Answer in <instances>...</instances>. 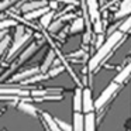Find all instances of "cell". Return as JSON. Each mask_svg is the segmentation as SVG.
Wrapping results in <instances>:
<instances>
[{
    "label": "cell",
    "mask_w": 131,
    "mask_h": 131,
    "mask_svg": "<svg viewBox=\"0 0 131 131\" xmlns=\"http://www.w3.org/2000/svg\"><path fill=\"white\" fill-rule=\"evenodd\" d=\"M30 38H31V34H28V32H26V34H24L23 37H20V38H16V40L13 41L12 47H10V51H9V54H7V59H10L12 57H14L16 52L20 51V49L23 48V45H26V44L30 41Z\"/></svg>",
    "instance_id": "3957f363"
},
{
    "label": "cell",
    "mask_w": 131,
    "mask_h": 131,
    "mask_svg": "<svg viewBox=\"0 0 131 131\" xmlns=\"http://www.w3.org/2000/svg\"><path fill=\"white\" fill-rule=\"evenodd\" d=\"M85 24H86V21H85V18H82V17H76L73 20V23H72V26H71V32L72 34H76V32H79V31H82L83 28H85Z\"/></svg>",
    "instance_id": "e0dca14e"
},
{
    "label": "cell",
    "mask_w": 131,
    "mask_h": 131,
    "mask_svg": "<svg viewBox=\"0 0 131 131\" xmlns=\"http://www.w3.org/2000/svg\"><path fill=\"white\" fill-rule=\"evenodd\" d=\"M73 131H85V116L82 113H73Z\"/></svg>",
    "instance_id": "9a60e30c"
},
{
    "label": "cell",
    "mask_w": 131,
    "mask_h": 131,
    "mask_svg": "<svg viewBox=\"0 0 131 131\" xmlns=\"http://www.w3.org/2000/svg\"><path fill=\"white\" fill-rule=\"evenodd\" d=\"M131 14V0H123L121 4H120V9L118 12L114 14L116 18H123L125 16H130Z\"/></svg>",
    "instance_id": "9c48e42d"
},
{
    "label": "cell",
    "mask_w": 131,
    "mask_h": 131,
    "mask_svg": "<svg viewBox=\"0 0 131 131\" xmlns=\"http://www.w3.org/2000/svg\"><path fill=\"white\" fill-rule=\"evenodd\" d=\"M55 120H57L58 125H59V127L62 128V131H73V125L68 124V123L62 121V120H59V118H55Z\"/></svg>",
    "instance_id": "cb8c5ba5"
},
{
    "label": "cell",
    "mask_w": 131,
    "mask_h": 131,
    "mask_svg": "<svg viewBox=\"0 0 131 131\" xmlns=\"http://www.w3.org/2000/svg\"><path fill=\"white\" fill-rule=\"evenodd\" d=\"M121 38H123V32L121 31H114L108 35V38L106 40V42L97 49V52L93 55V58L90 59L89 62V71H94L103 61L107 58V55L113 51V48L117 45L118 42H121Z\"/></svg>",
    "instance_id": "6da1fadb"
},
{
    "label": "cell",
    "mask_w": 131,
    "mask_h": 131,
    "mask_svg": "<svg viewBox=\"0 0 131 131\" xmlns=\"http://www.w3.org/2000/svg\"><path fill=\"white\" fill-rule=\"evenodd\" d=\"M54 59H55V54H54V51H49V52H48V55H47V58L44 59V63L40 66V69H41V72H42V73L48 72V69L51 68V65L54 63Z\"/></svg>",
    "instance_id": "ac0fdd59"
},
{
    "label": "cell",
    "mask_w": 131,
    "mask_h": 131,
    "mask_svg": "<svg viewBox=\"0 0 131 131\" xmlns=\"http://www.w3.org/2000/svg\"><path fill=\"white\" fill-rule=\"evenodd\" d=\"M96 108V102H93V94L89 88L83 89V111L86 114L93 113V110Z\"/></svg>",
    "instance_id": "277c9868"
},
{
    "label": "cell",
    "mask_w": 131,
    "mask_h": 131,
    "mask_svg": "<svg viewBox=\"0 0 131 131\" xmlns=\"http://www.w3.org/2000/svg\"><path fill=\"white\" fill-rule=\"evenodd\" d=\"M82 55H85V52L80 49V51H76V52H73V54H71V57H82Z\"/></svg>",
    "instance_id": "1f68e13d"
},
{
    "label": "cell",
    "mask_w": 131,
    "mask_h": 131,
    "mask_svg": "<svg viewBox=\"0 0 131 131\" xmlns=\"http://www.w3.org/2000/svg\"><path fill=\"white\" fill-rule=\"evenodd\" d=\"M118 88H120V85L113 80V82H111L110 85H108L107 88H106L102 92V94H100V96L96 99V108H102L103 106H104L106 103H107L108 100L113 97V94L116 93L117 90H118Z\"/></svg>",
    "instance_id": "7a4b0ae2"
},
{
    "label": "cell",
    "mask_w": 131,
    "mask_h": 131,
    "mask_svg": "<svg viewBox=\"0 0 131 131\" xmlns=\"http://www.w3.org/2000/svg\"><path fill=\"white\" fill-rule=\"evenodd\" d=\"M85 131H96V116L89 113L85 116Z\"/></svg>",
    "instance_id": "2e32d148"
},
{
    "label": "cell",
    "mask_w": 131,
    "mask_h": 131,
    "mask_svg": "<svg viewBox=\"0 0 131 131\" xmlns=\"http://www.w3.org/2000/svg\"><path fill=\"white\" fill-rule=\"evenodd\" d=\"M73 110L75 113H80L83 110V90L76 89L73 96Z\"/></svg>",
    "instance_id": "7c38bea8"
},
{
    "label": "cell",
    "mask_w": 131,
    "mask_h": 131,
    "mask_svg": "<svg viewBox=\"0 0 131 131\" xmlns=\"http://www.w3.org/2000/svg\"><path fill=\"white\" fill-rule=\"evenodd\" d=\"M42 118L45 120V123H47V125H48L49 131H62V128L58 125L57 120H55L51 114H48V113H45V111H44V113H42Z\"/></svg>",
    "instance_id": "5bb4252c"
},
{
    "label": "cell",
    "mask_w": 131,
    "mask_h": 131,
    "mask_svg": "<svg viewBox=\"0 0 131 131\" xmlns=\"http://www.w3.org/2000/svg\"><path fill=\"white\" fill-rule=\"evenodd\" d=\"M62 23H63V18H59V20H57L54 24H51V27H49V32H57V31H59V28L62 27Z\"/></svg>",
    "instance_id": "603a6c76"
},
{
    "label": "cell",
    "mask_w": 131,
    "mask_h": 131,
    "mask_svg": "<svg viewBox=\"0 0 131 131\" xmlns=\"http://www.w3.org/2000/svg\"><path fill=\"white\" fill-rule=\"evenodd\" d=\"M30 100H31V97H30V99H23L17 104V107H18V110L23 111V113L30 114V116H35V114H37V108L30 103Z\"/></svg>",
    "instance_id": "52a82bcc"
},
{
    "label": "cell",
    "mask_w": 131,
    "mask_h": 131,
    "mask_svg": "<svg viewBox=\"0 0 131 131\" xmlns=\"http://www.w3.org/2000/svg\"><path fill=\"white\" fill-rule=\"evenodd\" d=\"M26 34V28H24L23 26H18L17 28H16V34H14V40L16 38H20V37H23V35Z\"/></svg>",
    "instance_id": "83f0119b"
},
{
    "label": "cell",
    "mask_w": 131,
    "mask_h": 131,
    "mask_svg": "<svg viewBox=\"0 0 131 131\" xmlns=\"http://www.w3.org/2000/svg\"><path fill=\"white\" fill-rule=\"evenodd\" d=\"M63 69H65L63 66H58V68H54L52 71H49V72H48V76H49V78H55V76H58L59 73H62V72H63Z\"/></svg>",
    "instance_id": "484cf974"
},
{
    "label": "cell",
    "mask_w": 131,
    "mask_h": 131,
    "mask_svg": "<svg viewBox=\"0 0 131 131\" xmlns=\"http://www.w3.org/2000/svg\"><path fill=\"white\" fill-rule=\"evenodd\" d=\"M89 41H90V31H88L85 35H83V42H85V44H89Z\"/></svg>",
    "instance_id": "4dcf8cb0"
},
{
    "label": "cell",
    "mask_w": 131,
    "mask_h": 131,
    "mask_svg": "<svg viewBox=\"0 0 131 131\" xmlns=\"http://www.w3.org/2000/svg\"><path fill=\"white\" fill-rule=\"evenodd\" d=\"M17 2H18V0H3V2H2V4H0V9H2V10H6L9 6L17 3Z\"/></svg>",
    "instance_id": "4316f807"
},
{
    "label": "cell",
    "mask_w": 131,
    "mask_h": 131,
    "mask_svg": "<svg viewBox=\"0 0 131 131\" xmlns=\"http://www.w3.org/2000/svg\"><path fill=\"white\" fill-rule=\"evenodd\" d=\"M102 30H103L102 20H97V21H94V31H96L97 34H102Z\"/></svg>",
    "instance_id": "f546056e"
},
{
    "label": "cell",
    "mask_w": 131,
    "mask_h": 131,
    "mask_svg": "<svg viewBox=\"0 0 131 131\" xmlns=\"http://www.w3.org/2000/svg\"><path fill=\"white\" fill-rule=\"evenodd\" d=\"M86 2V7H88L89 16L93 21L100 20L99 17V6H97V0H85Z\"/></svg>",
    "instance_id": "ba28073f"
},
{
    "label": "cell",
    "mask_w": 131,
    "mask_h": 131,
    "mask_svg": "<svg viewBox=\"0 0 131 131\" xmlns=\"http://www.w3.org/2000/svg\"><path fill=\"white\" fill-rule=\"evenodd\" d=\"M2 94H14V96H23V99L24 97H27V96H30L31 94V92H28V90H23V89H18V88H2Z\"/></svg>",
    "instance_id": "4fadbf2b"
},
{
    "label": "cell",
    "mask_w": 131,
    "mask_h": 131,
    "mask_svg": "<svg viewBox=\"0 0 131 131\" xmlns=\"http://www.w3.org/2000/svg\"><path fill=\"white\" fill-rule=\"evenodd\" d=\"M52 18H54V10H49L47 14H44L42 17L40 18L41 27H44V28H49V27H51V23H52Z\"/></svg>",
    "instance_id": "d6986e66"
},
{
    "label": "cell",
    "mask_w": 131,
    "mask_h": 131,
    "mask_svg": "<svg viewBox=\"0 0 131 131\" xmlns=\"http://www.w3.org/2000/svg\"><path fill=\"white\" fill-rule=\"evenodd\" d=\"M38 72H41L40 68H30V69H27V71H24V72H20V73L14 75V76L12 78V80L13 82H20V80H26V79L28 80V78L31 79V78L35 76Z\"/></svg>",
    "instance_id": "8992f818"
},
{
    "label": "cell",
    "mask_w": 131,
    "mask_h": 131,
    "mask_svg": "<svg viewBox=\"0 0 131 131\" xmlns=\"http://www.w3.org/2000/svg\"><path fill=\"white\" fill-rule=\"evenodd\" d=\"M130 75H131V61L128 62V65H125L124 68L118 72V75L114 78V82L118 83V85H121V83H124L125 80L128 79V76H130Z\"/></svg>",
    "instance_id": "8fae6325"
},
{
    "label": "cell",
    "mask_w": 131,
    "mask_h": 131,
    "mask_svg": "<svg viewBox=\"0 0 131 131\" xmlns=\"http://www.w3.org/2000/svg\"><path fill=\"white\" fill-rule=\"evenodd\" d=\"M130 28H131V14L128 16V17L121 23V26H120V30H118V31H121L123 34H124V32L130 31Z\"/></svg>",
    "instance_id": "7402d4cb"
},
{
    "label": "cell",
    "mask_w": 131,
    "mask_h": 131,
    "mask_svg": "<svg viewBox=\"0 0 131 131\" xmlns=\"http://www.w3.org/2000/svg\"><path fill=\"white\" fill-rule=\"evenodd\" d=\"M3 131H6V130H3Z\"/></svg>",
    "instance_id": "e575fe53"
},
{
    "label": "cell",
    "mask_w": 131,
    "mask_h": 131,
    "mask_svg": "<svg viewBox=\"0 0 131 131\" xmlns=\"http://www.w3.org/2000/svg\"><path fill=\"white\" fill-rule=\"evenodd\" d=\"M28 2H34V0H28Z\"/></svg>",
    "instance_id": "836d02e7"
},
{
    "label": "cell",
    "mask_w": 131,
    "mask_h": 131,
    "mask_svg": "<svg viewBox=\"0 0 131 131\" xmlns=\"http://www.w3.org/2000/svg\"><path fill=\"white\" fill-rule=\"evenodd\" d=\"M35 51H37V44H35V42L30 44V45H28V48H27L26 51H24L23 54L20 55V58H18V59H17V62L14 63V66H18V65H21V63H24V62H26V61L30 57H31L32 54H34Z\"/></svg>",
    "instance_id": "30bf717a"
},
{
    "label": "cell",
    "mask_w": 131,
    "mask_h": 131,
    "mask_svg": "<svg viewBox=\"0 0 131 131\" xmlns=\"http://www.w3.org/2000/svg\"><path fill=\"white\" fill-rule=\"evenodd\" d=\"M16 24H17V23H16L14 20H12V18H9V20L4 18V20L2 21V24H0V28H2V31H4L7 27H13V26H16Z\"/></svg>",
    "instance_id": "d4e9b609"
},
{
    "label": "cell",
    "mask_w": 131,
    "mask_h": 131,
    "mask_svg": "<svg viewBox=\"0 0 131 131\" xmlns=\"http://www.w3.org/2000/svg\"><path fill=\"white\" fill-rule=\"evenodd\" d=\"M12 37H9V35H6V37H3L2 40H0V54H4V52L7 51V47L12 44Z\"/></svg>",
    "instance_id": "44dd1931"
},
{
    "label": "cell",
    "mask_w": 131,
    "mask_h": 131,
    "mask_svg": "<svg viewBox=\"0 0 131 131\" xmlns=\"http://www.w3.org/2000/svg\"><path fill=\"white\" fill-rule=\"evenodd\" d=\"M44 7H48V3L47 0H34V2H27L21 6V12L28 14V13L34 12V10H40L44 9Z\"/></svg>",
    "instance_id": "5b68a950"
},
{
    "label": "cell",
    "mask_w": 131,
    "mask_h": 131,
    "mask_svg": "<svg viewBox=\"0 0 131 131\" xmlns=\"http://www.w3.org/2000/svg\"><path fill=\"white\" fill-rule=\"evenodd\" d=\"M58 7V3H55V2H49V9L51 10H55Z\"/></svg>",
    "instance_id": "d6a6232c"
},
{
    "label": "cell",
    "mask_w": 131,
    "mask_h": 131,
    "mask_svg": "<svg viewBox=\"0 0 131 131\" xmlns=\"http://www.w3.org/2000/svg\"><path fill=\"white\" fill-rule=\"evenodd\" d=\"M49 10H51L49 7H44V9H40V10H34V12L26 14V18H27V20H34V18H38V17L41 18L44 14H47Z\"/></svg>",
    "instance_id": "ffe728a7"
},
{
    "label": "cell",
    "mask_w": 131,
    "mask_h": 131,
    "mask_svg": "<svg viewBox=\"0 0 131 131\" xmlns=\"http://www.w3.org/2000/svg\"><path fill=\"white\" fill-rule=\"evenodd\" d=\"M47 93H48V90H31V96L34 97H41V96H47Z\"/></svg>",
    "instance_id": "f1b7e54d"
}]
</instances>
